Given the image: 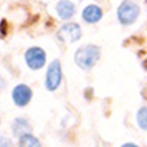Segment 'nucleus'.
<instances>
[{
  "mask_svg": "<svg viewBox=\"0 0 147 147\" xmlns=\"http://www.w3.org/2000/svg\"><path fill=\"white\" fill-rule=\"evenodd\" d=\"M100 59V48L96 45H85L79 47L75 53L76 64L84 69H91Z\"/></svg>",
  "mask_w": 147,
  "mask_h": 147,
  "instance_id": "1",
  "label": "nucleus"
},
{
  "mask_svg": "<svg viewBox=\"0 0 147 147\" xmlns=\"http://www.w3.org/2000/svg\"><path fill=\"white\" fill-rule=\"evenodd\" d=\"M139 14H140V8L132 0H124L117 9L118 20L122 24L125 25L133 23L138 18Z\"/></svg>",
  "mask_w": 147,
  "mask_h": 147,
  "instance_id": "2",
  "label": "nucleus"
},
{
  "mask_svg": "<svg viewBox=\"0 0 147 147\" xmlns=\"http://www.w3.org/2000/svg\"><path fill=\"white\" fill-rule=\"evenodd\" d=\"M62 78V72H61V64L59 60L52 61V63L47 68L46 72V79H45V85L48 91H54L59 87Z\"/></svg>",
  "mask_w": 147,
  "mask_h": 147,
  "instance_id": "3",
  "label": "nucleus"
},
{
  "mask_svg": "<svg viewBox=\"0 0 147 147\" xmlns=\"http://www.w3.org/2000/svg\"><path fill=\"white\" fill-rule=\"evenodd\" d=\"M82 36V30L77 23H67L62 25L56 32V37L61 41L74 42L77 41Z\"/></svg>",
  "mask_w": 147,
  "mask_h": 147,
  "instance_id": "4",
  "label": "nucleus"
},
{
  "mask_svg": "<svg viewBox=\"0 0 147 147\" xmlns=\"http://www.w3.org/2000/svg\"><path fill=\"white\" fill-rule=\"evenodd\" d=\"M25 62L33 70L40 69L46 62V54L39 47H31L25 52Z\"/></svg>",
  "mask_w": 147,
  "mask_h": 147,
  "instance_id": "5",
  "label": "nucleus"
},
{
  "mask_svg": "<svg viewBox=\"0 0 147 147\" xmlns=\"http://www.w3.org/2000/svg\"><path fill=\"white\" fill-rule=\"evenodd\" d=\"M31 96H32V91L28 85L20 84L17 86H15V88L13 90V100H14L15 105H17L20 107L28 105Z\"/></svg>",
  "mask_w": 147,
  "mask_h": 147,
  "instance_id": "6",
  "label": "nucleus"
},
{
  "mask_svg": "<svg viewBox=\"0 0 147 147\" xmlns=\"http://www.w3.org/2000/svg\"><path fill=\"white\" fill-rule=\"evenodd\" d=\"M56 11L62 20H69L76 13V6L69 0H60L56 5Z\"/></svg>",
  "mask_w": 147,
  "mask_h": 147,
  "instance_id": "7",
  "label": "nucleus"
},
{
  "mask_svg": "<svg viewBox=\"0 0 147 147\" xmlns=\"http://www.w3.org/2000/svg\"><path fill=\"white\" fill-rule=\"evenodd\" d=\"M82 16L87 23H95L102 17V10L96 5H88L82 13Z\"/></svg>",
  "mask_w": 147,
  "mask_h": 147,
  "instance_id": "8",
  "label": "nucleus"
},
{
  "mask_svg": "<svg viewBox=\"0 0 147 147\" xmlns=\"http://www.w3.org/2000/svg\"><path fill=\"white\" fill-rule=\"evenodd\" d=\"M13 132L17 138H20L24 134L31 133V125L25 118H16L13 123Z\"/></svg>",
  "mask_w": 147,
  "mask_h": 147,
  "instance_id": "9",
  "label": "nucleus"
},
{
  "mask_svg": "<svg viewBox=\"0 0 147 147\" xmlns=\"http://www.w3.org/2000/svg\"><path fill=\"white\" fill-rule=\"evenodd\" d=\"M18 147H41V145L36 137H33L31 133H28L20 137Z\"/></svg>",
  "mask_w": 147,
  "mask_h": 147,
  "instance_id": "10",
  "label": "nucleus"
},
{
  "mask_svg": "<svg viewBox=\"0 0 147 147\" xmlns=\"http://www.w3.org/2000/svg\"><path fill=\"white\" fill-rule=\"evenodd\" d=\"M137 122L139 124V126L144 130H146V122H147V115H146V108L142 107L139 109V111L137 113Z\"/></svg>",
  "mask_w": 147,
  "mask_h": 147,
  "instance_id": "11",
  "label": "nucleus"
},
{
  "mask_svg": "<svg viewBox=\"0 0 147 147\" xmlns=\"http://www.w3.org/2000/svg\"><path fill=\"white\" fill-rule=\"evenodd\" d=\"M0 147H13V142L7 137H0Z\"/></svg>",
  "mask_w": 147,
  "mask_h": 147,
  "instance_id": "12",
  "label": "nucleus"
},
{
  "mask_svg": "<svg viewBox=\"0 0 147 147\" xmlns=\"http://www.w3.org/2000/svg\"><path fill=\"white\" fill-rule=\"evenodd\" d=\"M122 147H138V146L134 145V144H124Z\"/></svg>",
  "mask_w": 147,
  "mask_h": 147,
  "instance_id": "13",
  "label": "nucleus"
}]
</instances>
